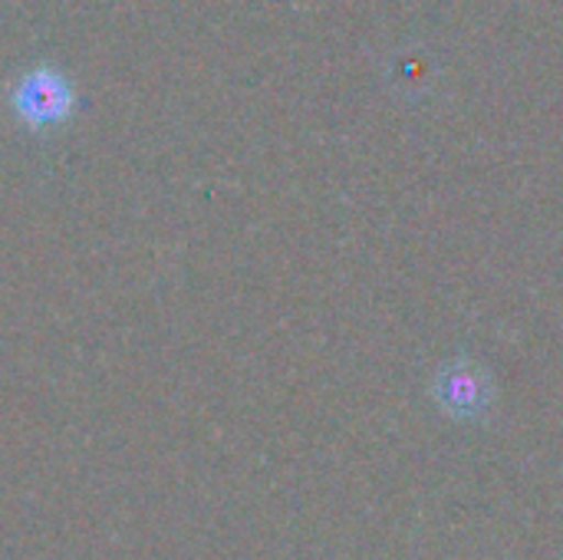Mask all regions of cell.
<instances>
[{
  "mask_svg": "<svg viewBox=\"0 0 563 560\" xmlns=\"http://www.w3.org/2000/svg\"><path fill=\"white\" fill-rule=\"evenodd\" d=\"M76 109V89L56 66H30L10 89V112L20 125L43 132L66 122Z\"/></svg>",
  "mask_w": 563,
  "mask_h": 560,
  "instance_id": "cell-1",
  "label": "cell"
}]
</instances>
